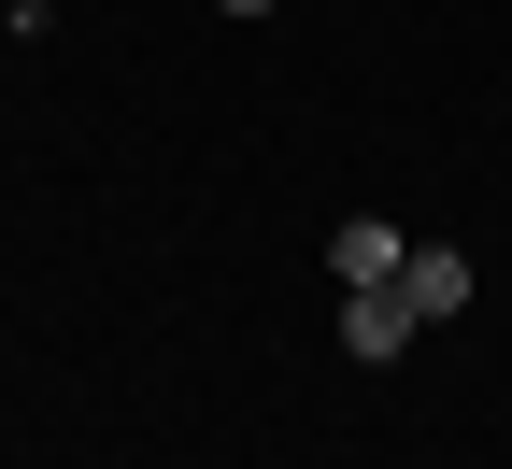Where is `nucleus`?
Wrapping results in <instances>:
<instances>
[{
	"label": "nucleus",
	"instance_id": "20e7f679",
	"mask_svg": "<svg viewBox=\"0 0 512 469\" xmlns=\"http://www.w3.org/2000/svg\"><path fill=\"white\" fill-rule=\"evenodd\" d=\"M214 15H271V0H214Z\"/></svg>",
	"mask_w": 512,
	"mask_h": 469
},
{
	"label": "nucleus",
	"instance_id": "f03ea898",
	"mask_svg": "<svg viewBox=\"0 0 512 469\" xmlns=\"http://www.w3.org/2000/svg\"><path fill=\"white\" fill-rule=\"evenodd\" d=\"M470 285H484V271H470L456 242H413V256H399V299H413L427 327H441V313H470Z\"/></svg>",
	"mask_w": 512,
	"mask_h": 469
},
{
	"label": "nucleus",
	"instance_id": "f257e3e1",
	"mask_svg": "<svg viewBox=\"0 0 512 469\" xmlns=\"http://www.w3.org/2000/svg\"><path fill=\"white\" fill-rule=\"evenodd\" d=\"M413 342H427V313H413L399 285H342V356L384 370V356H413Z\"/></svg>",
	"mask_w": 512,
	"mask_h": 469
},
{
	"label": "nucleus",
	"instance_id": "7ed1b4c3",
	"mask_svg": "<svg viewBox=\"0 0 512 469\" xmlns=\"http://www.w3.org/2000/svg\"><path fill=\"white\" fill-rule=\"evenodd\" d=\"M399 256H413V228H384V214H342L328 228V271L342 285H399Z\"/></svg>",
	"mask_w": 512,
	"mask_h": 469
}]
</instances>
